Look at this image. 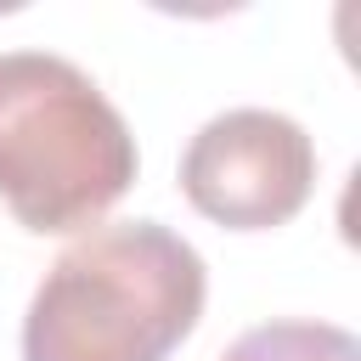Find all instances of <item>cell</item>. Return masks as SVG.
<instances>
[{"instance_id": "6da1fadb", "label": "cell", "mask_w": 361, "mask_h": 361, "mask_svg": "<svg viewBox=\"0 0 361 361\" xmlns=\"http://www.w3.org/2000/svg\"><path fill=\"white\" fill-rule=\"evenodd\" d=\"M209 293L203 254L164 220H113L68 243L23 316V361H169Z\"/></svg>"}, {"instance_id": "7a4b0ae2", "label": "cell", "mask_w": 361, "mask_h": 361, "mask_svg": "<svg viewBox=\"0 0 361 361\" xmlns=\"http://www.w3.org/2000/svg\"><path fill=\"white\" fill-rule=\"evenodd\" d=\"M141 152L102 85L56 51H0V197L28 231H85L135 180Z\"/></svg>"}, {"instance_id": "3957f363", "label": "cell", "mask_w": 361, "mask_h": 361, "mask_svg": "<svg viewBox=\"0 0 361 361\" xmlns=\"http://www.w3.org/2000/svg\"><path fill=\"white\" fill-rule=\"evenodd\" d=\"M316 186V141L276 107H226L180 152V192L231 231L288 226Z\"/></svg>"}, {"instance_id": "277c9868", "label": "cell", "mask_w": 361, "mask_h": 361, "mask_svg": "<svg viewBox=\"0 0 361 361\" xmlns=\"http://www.w3.org/2000/svg\"><path fill=\"white\" fill-rule=\"evenodd\" d=\"M220 361H361V344L333 322H265L248 327Z\"/></svg>"}]
</instances>
